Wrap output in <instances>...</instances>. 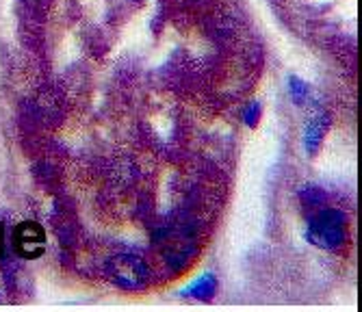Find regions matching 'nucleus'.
Listing matches in <instances>:
<instances>
[{
	"label": "nucleus",
	"mask_w": 362,
	"mask_h": 312,
	"mask_svg": "<svg viewBox=\"0 0 362 312\" xmlns=\"http://www.w3.org/2000/svg\"><path fill=\"white\" fill-rule=\"evenodd\" d=\"M306 236L321 250H339L347 238V217L337 208H321L310 217Z\"/></svg>",
	"instance_id": "1"
},
{
	"label": "nucleus",
	"mask_w": 362,
	"mask_h": 312,
	"mask_svg": "<svg viewBox=\"0 0 362 312\" xmlns=\"http://www.w3.org/2000/svg\"><path fill=\"white\" fill-rule=\"evenodd\" d=\"M215 289H217L215 275L206 273V275H202L200 280H197L193 287H189V289H187V293H189V295H193V297H197V299H211V297L215 295Z\"/></svg>",
	"instance_id": "4"
},
{
	"label": "nucleus",
	"mask_w": 362,
	"mask_h": 312,
	"mask_svg": "<svg viewBox=\"0 0 362 312\" xmlns=\"http://www.w3.org/2000/svg\"><path fill=\"white\" fill-rule=\"evenodd\" d=\"M258 117H260V107L254 102V104H250L247 111H245V124L254 128V126H256V122H258Z\"/></svg>",
	"instance_id": "7"
},
{
	"label": "nucleus",
	"mask_w": 362,
	"mask_h": 312,
	"mask_svg": "<svg viewBox=\"0 0 362 312\" xmlns=\"http://www.w3.org/2000/svg\"><path fill=\"white\" fill-rule=\"evenodd\" d=\"M109 275L117 287H122L126 291H137L148 282L150 271L141 258H137L133 254H122L111 260Z\"/></svg>",
	"instance_id": "2"
},
{
	"label": "nucleus",
	"mask_w": 362,
	"mask_h": 312,
	"mask_svg": "<svg viewBox=\"0 0 362 312\" xmlns=\"http://www.w3.org/2000/svg\"><path fill=\"white\" fill-rule=\"evenodd\" d=\"M288 91H291V98H293L295 104H302L308 98V85L304 81H300L298 76L288 79Z\"/></svg>",
	"instance_id": "6"
},
{
	"label": "nucleus",
	"mask_w": 362,
	"mask_h": 312,
	"mask_svg": "<svg viewBox=\"0 0 362 312\" xmlns=\"http://www.w3.org/2000/svg\"><path fill=\"white\" fill-rule=\"evenodd\" d=\"M325 130H327V115L317 113L315 117L308 120V124L304 128V146H306L308 154H317L323 137H325Z\"/></svg>",
	"instance_id": "3"
},
{
	"label": "nucleus",
	"mask_w": 362,
	"mask_h": 312,
	"mask_svg": "<svg viewBox=\"0 0 362 312\" xmlns=\"http://www.w3.org/2000/svg\"><path fill=\"white\" fill-rule=\"evenodd\" d=\"M300 200L308 208H319L323 204V200H325V193L319 187H306V189L300 191Z\"/></svg>",
	"instance_id": "5"
}]
</instances>
